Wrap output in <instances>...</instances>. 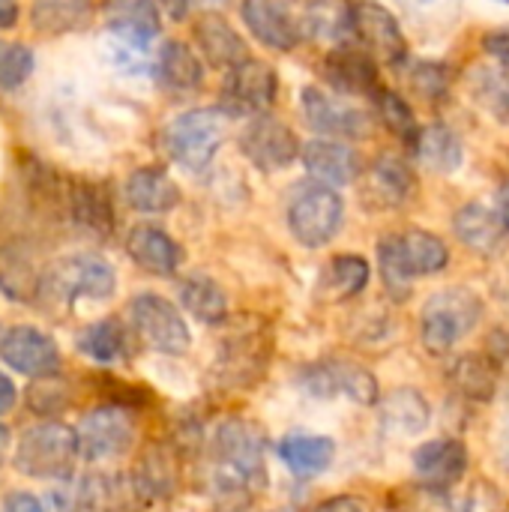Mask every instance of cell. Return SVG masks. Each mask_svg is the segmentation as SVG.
I'll list each match as a JSON object with an SVG mask.
<instances>
[{
	"mask_svg": "<svg viewBox=\"0 0 509 512\" xmlns=\"http://www.w3.org/2000/svg\"><path fill=\"white\" fill-rule=\"evenodd\" d=\"M210 498L216 512H249L267 489L264 435L243 417H228L210 441Z\"/></svg>",
	"mask_w": 509,
	"mask_h": 512,
	"instance_id": "obj_1",
	"label": "cell"
},
{
	"mask_svg": "<svg viewBox=\"0 0 509 512\" xmlns=\"http://www.w3.org/2000/svg\"><path fill=\"white\" fill-rule=\"evenodd\" d=\"M378 264L387 291L396 300H405L411 291V279L435 276L450 264V249L438 234L411 228L405 234H390L378 243Z\"/></svg>",
	"mask_w": 509,
	"mask_h": 512,
	"instance_id": "obj_2",
	"label": "cell"
},
{
	"mask_svg": "<svg viewBox=\"0 0 509 512\" xmlns=\"http://www.w3.org/2000/svg\"><path fill=\"white\" fill-rule=\"evenodd\" d=\"M78 459H81L78 432L57 420L30 426L18 438L15 453H12V465L18 474L30 480H51V483L72 480Z\"/></svg>",
	"mask_w": 509,
	"mask_h": 512,
	"instance_id": "obj_3",
	"label": "cell"
},
{
	"mask_svg": "<svg viewBox=\"0 0 509 512\" xmlns=\"http://www.w3.org/2000/svg\"><path fill=\"white\" fill-rule=\"evenodd\" d=\"M273 357V336L270 327L258 318H246L231 327L225 336L216 363H213V384L219 390H252L270 366Z\"/></svg>",
	"mask_w": 509,
	"mask_h": 512,
	"instance_id": "obj_4",
	"label": "cell"
},
{
	"mask_svg": "<svg viewBox=\"0 0 509 512\" xmlns=\"http://www.w3.org/2000/svg\"><path fill=\"white\" fill-rule=\"evenodd\" d=\"M117 291L114 267L93 252H75L57 258L39 276V300L72 306L75 300H108Z\"/></svg>",
	"mask_w": 509,
	"mask_h": 512,
	"instance_id": "obj_5",
	"label": "cell"
},
{
	"mask_svg": "<svg viewBox=\"0 0 509 512\" xmlns=\"http://www.w3.org/2000/svg\"><path fill=\"white\" fill-rule=\"evenodd\" d=\"M483 318V300L471 288H444L432 294L420 315V339L429 354L453 351Z\"/></svg>",
	"mask_w": 509,
	"mask_h": 512,
	"instance_id": "obj_6",
	"label": "cell"
},
{
	"mask_svg": "<svg viewBox=\"0 0 509 512\" xmlns=\"http://www.w3.org/2000/svg\"><path fill=\"white\" fill-rule=\"evenodd\" d=\"M228 135L225 108H192L165 126V150L186 171H204Z\"/></svg>",
	"mask_w": 509,
	"mask_h": 512,
	"instance_id": "obj_7",
	"label": "cell"
},
{
	"mask_svg": "<svg viewBox=\"0 0 509 512\" xmlns=\"http://www.w3.org/2000/svg\"><path fill=\"white\" fill-rule=\"evenodd\" d=\"M342 216H345L342 195L321 180L297 183L288 198V228L294 240L306 249L327 246L339 234Z\"/></svg>",
	"mask_w": 509,
	"mask_h": 512,
	"instance_id": "obj_8",
	"label": "cell"
},
{
	"mask_svg": "<svg viewBox=\"0 0 509 512\" xmlns=\"http://www.w3.org/2000/svg\"><path fill=\"white\" fill-rule=\"evenodd\" d=\"M129 318L135 333L141 336V342L159 354L168 357H183L192 345L189 327L183 321V315L177 312V306L159 294H138L129 303Z\"/></svg>",
	"mask_w": 509,
	"mask_h": 512,
	"instance_id": "obj_9",
	"label": "cell"
},
{
	"mask_svg": "<svg viewBox=\"0 0 509 512\" xmlns=\"http://www.w3.org/2000/svg\"><path fill=\"white\" fill-rule=\"evenodd\" d=\"M300 387L312 396V399H333V396H348L357 405H378L381 402V390L375 375L345 357H333V360H321L309 369H303L300 375Z\"/></svg>",
	"mask_w": 509,
	"mask_h": 512,
	"instance_id": "obj_10",
	"label": "cell"
},
{
	"mask_svg": "<svg viewBox=\"0 0 509 512\" xmlns=\"http://www.w3.org/2000/svg\"><path fill=\"white\" fill-rule=\"evenodd\" d=\"M81 459L87 462H114L135 444V420L120 405H102L81 417L78 423Z\"/></svg>",
	"mask_w": 509,
	"mask_h": 512,
	"instance_id": "obj_11",
	"label": "cell"
},
{
	"mask_svg": "<svg viewBox=\"0 0 509 512\" xmlns=\"http://www.w3.org/2000/svg\"><path fill=\"white\" fill-rule=\"evenodd\" d=\"M279 93V78L276 69L264 60H243L234 69H228L225 87H222V108L234 117L246 114H264Z\"/></svg>",
	"mask_w": 509,
	"mask_h": 512,
	"instance_id": "obj_12",
	"label": "cell"
},
{
	"mask_svg": "<svg viewBox=\"0 0 509 512\" xmlns=\"http://www.w3.org/2000/svg\"><path fill=\"white\" fill-rule=\"evenodd\" d=\"M351 30L357 33L360 45L384 60V63H405L408 57V39L396 21V15L381 6L378 0H351Z\"/></svg>",
	"mask_w": 509,
	"mask_h": 512,
	"instance_id": "obj_13",
	"label": "cell"
},
{
	"mask_svg": "<svg viewBox=\"0 0 509 512\" xmlns=\"http://www.w3.org/2000/svg\"><path fill=\"white\" fill-rule=\"evenodd\" d=\"M240 153L261 171H282L297 159L300 144L291 126H285L282 120L264 111V114H255L243 126Z\"/></svg>",
	"mask_w": 509,
	"mask_h": 512,
	"instance_id": "obj_14",
	"label": "cell"
},
{
	"mask_svg": "<svg viewBox=\"0 0 509 512\" xmlns=\"http://www.w3.org/2000/svg\"><path fill=\"white\" fill-rule=\"evenodd\" d=\"M0 357L9 369L27 378L60 375V348L39 327H12L3 333Z\"/></svg>",
	"mask_w": 509,
	"mask_h": 512,
	"instance_id": "obj_15",
	"label": "cell"
},
{
	"mask_svg": "<svg viewBox=\"0 0 509 512\" xmlns=\"http://www.w3.org/2000/svg\"><path fill=\"white\" fill-rule=\"evenodd\" d=\"M240 15H243V24L249 27V33L261 45L276 48V51H294L297 48L300 24L282 0H243Z\"/></svg>",
	"mask_w": 509,
	"mask_h": 512,
	"instance_id": "obj_16",
	"label": "cell"
},
{
	"mask_svg": "<svg viewBox=\"0 0 509 512\" xmlns=\"http://www.w3.org/2000/svg\"><path fill=\"white\" fill-rule=\"evenodd\" d=\"M60 198L66 201L72 225H78L81 231H87L93 237H102V240L114 234V204H111L102 183L69 180L66 192H60Z\"/></svg>",
	"mask_w": 509,
	"mask_h": 512,
	"instance_id": "obj_17",
	"label": "cell"
},
{
	"mask_svg": "<svg viewBox=\"0 0 509 512\" xmlns=\"http://www.w3.org/2000/svg\"><path fill=\"white\" fill-rule=\"evenodd\" d=\"M414 471L429 489L444 492V489L456 486L465 477V471H468V447L462 441H456V438H435V441L417 447Z\"/></svg>",
	"mask_w": 509,
	"mask_h": 512,
	"instance_id": "obj_18",
	"label": "cell"
},
{
	"mask_svg": "<svg viewBox=\"0 0 509 512\" xmlns=\"http://www.w3.org/2000/svg\"><path fill=\"white\" fill-rule=\"evenodd\" d=\"M126 252L141 270L153 276H174L183 264L180 243L156 225H135L126 237Z\"/></svg>",
	"mask_w": 509,
	"mask_h": 512,
	"instance_id": "obj_19",
	"label": "cell"
},
{
	"mask_svg": "<svg viewBox=\"0 0 509 512\" xmlns=\"http://www.w3.org/2000/svg\"><path fill=\"white\" fill-rule=\"evenodd\" d=\"M303 117L312 129H318L324 135H336V138H360L369 129L363 111H357L315 87L303 90Z\"/></svg>",
	"mask_w": 509,
	"mask_h": 512,
	"instance_id": "obj_20",
	"label": "cell"
},
{
	"mask_svg": "<svg viewBox=\"0 0 509 512\" xmlns=\"http://www.w3.org/2000/svg\"><path fill=\"white\" fill-rule=\"evenodd\" d=\"M132 486L138 501H168L177 486H180V462L174 447H150L141 453L135 471H132Z\"/></svg>",
	"mask_w": 509,
	"mask_h": 512,
	"instance_id": "obj_21",
	"label": "cell"
},
{
	"mask_svg": "<svg viewBox=\"0 0 509 512\" xmlns=\"http://www.w3.org/2000/svg\"><path fill=\"white\" fill-rule=\"evenodd\" d=\"M324 78L336 90H342V93L372 96L381 87L378 84L375 57L366 48H354V45H339L336 51L327 54V60H324Z\"/></svg>",
	"mask_w": 509,
	"mask_h": 512,
	"instance_id": "obj_22",
	"label": "cell"
},
{
	"mask_svg": "<svg viewBox=\"0 0 509 512\" xmlns=\"http://www.w3.org/2000/svg\"><path fill=\"white\" fill-rule=\"evenodd\" d=\"M300 156H303L309 177L321 180L327 186H345V183L357 180V174H360V156L354 153V147L333 141V138L309 141L300 150Z\"/></svg>",
	"mask_w": 509,
	"mask_h": 512,
	"instance_id": "obj_23",
	"label": "cell"
},
{
	"mask_svg": "<svg viewBox=\"0 0 509 512\" xmlns=\"http://www.w3.org/2000/svg\"><path fill=\"white\" fill-rule=\"evenodd\" d=\"M102 12H105L108 30L117 39L141 45V48H147L150 39L162 27L156 0H105Z\"/></svg>",
	"mask_w": 509,
	"mask_h": 512,
	"instance_id": "obj_24",
	"label": "cell"
},
{
	"mask_svg": "<svg viewBox=\"0 0 509 512\" xmlns=\"http://www.w3.org/2000/svg\"><path fill=\"white\" fill-rule=\"evenodd\" d=\"M195 45L204 54V60L216 69H234L237 63L249 60L243 36L216 12L201 15L195 21Z\"/></svg>",
	"mask_w": 509,
	"mask_h": 512,
	"instance_id": "obj_25",
	"label": "cell"
},
{
	"mask_svg": "<svg viewBox=\"0 0 509 512\" xmlns=\"http://www.w3.org/2000/svg\"><path fill=\"white\" fill-rule=\"evenodd\" d=\"M417 189L414 171L405 159L384 153L369 165L366 174V198L378 207H402Z\"/></svg>",
	"mask_w": 509,
	"mask_h": 512,
	"instance_id": "obj_26",
	"label": "cell"
},
{
	"mask_svg": "<svg viewBox=\"0 0 509 512\" xmlns=\"http://www.w3.org/2000/svg\"><path fill=\"white\" fill-rule=\"evenodd\" d=\"M123 195L138 213H168L180 204V186L162 168H138L126 177Z\"/></svg>",
	"mask_w": 509,
	"mask_h": 512,
	"instance_id": "obj_27",
	"label": "cell"
},
{
	"mask_svg": "<svg viewBox=\"0 0 509 512\" xmlns=\"http://www.w3.org/2000/svg\"><path fill=\"white\" fill-rule=\"evenodd\" d=\"M453 231H456V237H459L468 249H474V252H480V255L498 252L501 243H504V234H507L501 216H498L495 210H489L486 204H480V201H471V204H465V207L456 213Z\"/></svg>",
	"mask_w": 509,
	"mask_h": 512,
	"instance_id": "obj_28",
	"label": "cell"
},
{
	"mask_svg": "<svg viewBox=\"0 0 509 512\" xmlns=\"http://www.w3.org/2000/svg\"><path fill=\"white\" fill-rule=\"evenodd\" d=\"M279 459L294 477L309 480V477L324 474L333 465L336 444L324 435H288L279 444Z\"/></svg>",
	"mask_w": 509,
	"mask_h": 512,
	"instance_id": "obj_29",
	"label": "cell"
},
{
	"mask_svg": "<svg viewBox=\"0 0 509 512\" xmlns=\"http://www.w3.org/2000/svg\"><path fill=\"white\" fill-rule=\"evenodd\" d=\"M378 408H381V426L393 435H420L432 417L423 393L411 390V387H399V390L381 396Z\"/></svg>",
	"mask_w": 509,
	"mask_h": 512,
	"instance_id": "obj_30",
	"label": "cell"
},
{
	"mask_svg": "<svg viewBox=\"0 0 509 512\" xmlns=\"http://www.w3.org/2000/svg\"><path fill=\"white\" fill-rule=\"evenodd\" d=\"M156 75H159L162 87L174 90V93H192L204 81L201 60L195 57V51L186 42H177V39H171L159 48Z\"/></svg>",
	"mask_w": 509,
	"mask_h": 512,
	"instance_id": "obj_31",
	"label": "cell"
},
{
	"mask_svg": "<svg viewBox=\"0 0 509 512\" xmlns=\"http://www.w3.org/2000/svg\"><path fill=\"white\" fill-rule=\"evenodd\" d=\"M414 150H417L420 165H426L435 174H453L465 159L462 138L444 123H432V126L420 129V135L414 141Z\"/></svg>",
	"mask_w": 509,
	"mask_h": 512,
	"instance_id": "obj_32",
	"label": "cell"
},
{
	"mask_svg": "<svg viewBox=\"0 0 509 512\" xmlns=\"http://www.w3.org/2000/svg\"><path fill=\"white\" fill-rule=\"evenodd\" d=\"M450 384L462 399L492 402L498 393V366L483 354H465L453 363Z\"/></svg>",
	"mask_w": 509,
	"mask_h": 512,
	"instance_id": "obj_33",
	"label": "cell"
},
{
	"mask_svg": "<svg viewBox=\"0 0 509 512\" xmlns=\"http://www.w3.org/2000/svg\"><path fill=\"white\" fill-rule=\"evenodd\" d=\"M93 0H33L30 21L42 36H60L81 30L90 21Z\"/></svg>",
	"mask_w": 509,
	"mask_h": 512,
	"instance_id": "obj_34",
	"label": "cell"
},
{
	"mask_svg": "<svg viewBox=\"0 0 509 512\" xmlns=\"http://www.w3.org/2000/svg\"><path fill=\"white\" fill-rule=\"evenodd\" d=\"M180 303L201 324L216 327V324L228 321V297L210 276L195 273V276L183 279L180 282Z\"/></svg>",
	"mask_w": 509,
	"mask_h": 512,
	"instance_id": "obj_35",
	"label": "cell"
},
{
	"mask_svg": "<svg viewBox=\"0 0 509 512\" xmlns=\"http://www.w3.org/2000/svg\"><path fill=\"white\" fill-rule=\"evenodd\" d=\"M78 351L96 363H117L126 357V327L117 318H102L90 327H84L75 339Z\"/></svg>",
	"mask_w": 509,
	"mask_h": 512,
	"instance_id": "obj_36",
	"label": "cell"
},
{
	"mask_svg": "<svg viewBox=\"0 0 509 512\" xmlns=\"http://www.w3.org/2000/svg\"><path fill=\"white\" fill-rule=\"evenodd\" d=\"M468 87L471 96L477 99V105H483L489 114H495L501 123L509 120V66H477L468 75Z\"/></svg>",
	"mask_w": 509,
	"mask_h": 512,
	"instance_id": "obj_37",
	"label": "cell"
},
{
	"mask_svg": "<svg viewBox=\"0 0 509 512\" xmlns=\"http://www.w3.org/2000/svg\"><path fill=\"white\" fill-rule=\"evenodd\" d=\"M321 285L330 300H351L369 285V261L360 255H339L327 264Z\"/></svg>",
	"mask_w": 509,
	"mask_h": 512,
	"instance_id": "obj_38",
	"label": "cell"
},
{
	"mask_svg": "<svg viewBox=\"0 0 509 512\" xmlns=\"http://www.w3.org/2000/svg\"><path fill=\"white\" fill-rule=\"evenodd\" d=\"M369 99H372V105H375L381 123H384L393 135H399V138L408 141V144L417 141L420 129H417L414 111H411V105H408L399 93H393V90H387V87H378Z\"/></svg>",
	"mask_w": 509,
	"mask_h": 512,
	"instance_id": "obj_39",
	"label": "cell"
},
{
	"mask_svg": "<svg viewBox=\"0 0 509 512\" xmlns=\"http://www.w3.org/2000/svg\"><path fill=\"white\" fill-rule=\"evenodd\" d=\"M33 66H36V57L27 45L0 39V90L3 93L21 87L33 75Z\"/></svg>",
	"mask_w": 509,
	"mask_h": 512,
	"instance_id": "obj_40",
	"label": "cell"
},
{
	"mask_svg": "<svg viewBox=\"0 0 509 512\" xmlns=\"http://www.w3.org/2000/svg\"><path fill=\"white\" fill-rule=\"evenodd\" d=\"M27 405L42 420H51V417H57V414H63L69 408V390H66V384H60V375L36 378V384L27 393Z\"/></svg>",
	"mask_w": 509,
	"mask_h": 512,
	"instance_id": "obj_41",
	"label": "cell"
},
{
	"mask_svg": "<svg viewBox=\"0 0 509 512\" xmlns=\"http://www.w3.org/2000/svg\"><path fill=\"white\" fill-rule=\"evenodd\" d=\"M0 291L12 300H30L39 294V276L18 258H0Z\"/></svg>",
	"mask_w": 509,
	"mask_h": 512,
	"instance_id": "obj_42",
	"label": "cell"
},
{
	"mask_svg": "<svg viewBox=\"0 0 509 512\" xmlns=\"http://www.w3.org/2000/svg\"><path fill=\"white\" fill-rule=\"evenodd\" d=\"M411 87L423 96V99H444L450 90V66L447 63H435V60H420L411 69Z\"/></svg>",
	"mask_w": 509,
	"mask_h": 512,
	"instance_id": "obj_43",
	"label": "cell"
},
{
	"mask_svg": "<svg viewBox=\"0 0 509 512\" xmlns=\"http://www.w3.org/2000/svg\"><path fill=\"white\" fill-rule=\"evenodd\" d=\"M0 512H54V504H48L30 492H9L0 501Z\"/></svg>",
	"mask_w": 509,
	"mask_h": 512,
	"instance_id": "obj_44",
	"label": "cell"
},
{
	"mask_svg": "<svg viewBox=\"0 0 509 512\" xmlns=\"http://www.w3.org/2000/svg\"><path fill=\"white\" fill-rule=\"evenodd\" d=\"M312 512H375L369 501L357 498V495H339V498H330L324 504H318Z\"/></svg>",
	"mask_w": 509,
	"mask_h": 512,
	"instance_id": "obj_45",
	"label": "cell"
},
{
	"mask_svg": "<svg viewBox=\"0 0 509 512\" xmlns=\"http://www.w3.org/2000/svg\"><path fill=\"white\" fill-rule=\"evenodd\" d=\"M483 48H486V51H489V54H492L498 63L509 66V27L486 33V36H483Z\"/></svg>",
	"mask_w": 509,
	"mask_h": 512,
	"instance_id": "obj_46",
	"label": "cell"
},
{
	"mask_svg": "<svg viewBox=\"0 0 509 512\" xmlns=\"http://www.w3.org/2000/svg\"><path fill=\"white\" fill-rule=\"evenodd\" d=\"M18 402V390L12 384V378L6 372H0V417H6Z\"/></svg>",
	"mask_w": 509,
	"mask_h": 512,
	"instance_id": "obj_47",
	"label": "cell"
},
{
	"mask_svg": "<svg viewBox=\"0 0 509 512\" xmlns=\"http://www.w3.org/2000/svg\"><path fill=\"white\" fill-rule=\"evenodd\" d=\"M18 21V0H0V30L15 27Z\"/></svg>",
	"mask_w": 509,
	"mask_h": 512,
	"instance_id": "obj_48",
	"label": "cell"
},
{
	"mask_svg": "<svg viewBox=\"0 0 509 512\" xmlns=\"http://www.w3.org/2000/svg\"><path fill=\"white\" fill-rule=\"evenodd\" d=\"M498 216H501L504 228L509 231V180L501 186V192H498Z\"/></svg>",
	"mask_w": 509,
	"mask_h": 512,
	"instance_id": "obj_49",
	"label": "cell"
},
{
	"mask_svg": "<svg viewBox=\"0 0 509 512\" xmlns=\"http://www.w3.org/2000/svg\"><path fill=\"white\" fill-rule=\"evenodd\" d=\"M162 6L168 9L171 18H183L186 9H189V0H162Z\"/></svg>",
	"mask_w": 509,
	"mask_h": 512,
	"instance_id": "obj_50",
	"label": "cell"
},
{
	"mask_svg": "<svg viewBox=\"0 0 509 512\" xmlns=\"http://www.w3.org/2000/svg\"><path fill=\"white\" fill-rule=\"evenodd\" d=\"M9 447H12V435H9V429L0 423V468H3V462H6V456H9Z\"/></svg>",
	"mask_w": 509,
	"mask_h": 512,
	"instance_id": "obj_51",
	"label": "cell"
},
{
	"mask_svg": "<svg viewBox=\"0 0 509 512\" xmlns=\"http://www.w3.org/2000/svg\"><path fill=\"white\" fill-rule=\"evenodd\" d=\"M0 342H3V327H0Z\"/></svg>",
	"mask_w": 509,
	"mask_h": 512,
	"instance_id": "obj_52",
	"label": "cell"
},
{
	"mask_svg": "<svg viewBox=\"0 0 509 512\" xmlns=\"http://www.w3.org/2000/svg\"><path fill=\"white\" fill-rule=\"evenodd\" d=\"M498 3H509V0H498Z\"/></svg>",
	"mask_w": 509,
	"mask_h": 512,
	"instance_id": "obj_53",
	"label": "cell"
}]
</instances>
